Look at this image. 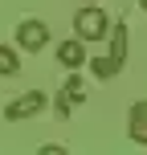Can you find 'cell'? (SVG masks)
<instances>
[{
	"mask_svg": "<svg viewBox=\"0 0 147 155\" xmlns=\"http://www.w3.org/2000/svg\"><path fill=\"white\" fill-rule=\"evenodd\" d=\"M110 61L123 70V61H127V25H115L110 29Z\"/></svg>",
	"mask_w": 147,
	"mask_h": 155,
	"instance_id": "obj_6",
	"label": "cell"
},
{
	"mask_svg": "<svg viewBox=\"0 0 147 155\" xmlns=\"http://www.w3.org/2000/svg\"><path fill=\"white\" fill-rule=\"evenodd\" d=\"M62 98H65V102H78V98H82V78H78V74L70 78V82H65V90H62Z\"/></svg>",
	"mask_w": 147,
	"mask_h": 155,
	"instance_id": "obj_9",
	"label": "cell"
},
{
	"mask_svg": "<svg viewBox=\"0 0 147 155\" xmlns=\"http://www.w3.org/2000/svg\"><path fill=\"white\" fill-rule=\"evenodd\" d=\"M21 74V57H16V49L0 45V78H16Z\"/></svg>",
	"mask_w": 147,
	"mask_h": 155,
	"instance_id": "obj_7",
	"label": "cell"
},
{
	"mask_svg": "<svg viewBox=\"0 0 147 155\" xmlns=\"http://www.w3.org/2000/svg\"><path fill=\"white\" fill-rule=\"evenodd\" d=\"M127 131H131V139L139 143V147H147V98L131 106V123H127Z\"/></svg>",
	"mask_w": 147,
	"mask_h": 155,
	"instance_id": "obj_4",
	"label": "cell"
},
{
	"mask_svg": "<svg viewBox=\"0 0 147 155\" xmlns=\"http://www.w3.org/2000/svg\"><path fill=\"white\" fill-rule=\"evenodd\" d=\"M57 61H62L65 70H78V65L86 61V45H82V37H78V41H62V49H57Z\"/></svg>",
	"mask_w": 147,
	"mask_h": 155,
	"instance_id": "obj_5",
	"label": "cell"
},
{
	"mask_svg": "<svg viewBox=\"0 0 147 155\" xmlns=\"http://www.w3.org/2000/svg\"><path fill=\"white\" fill-rule=\"evenodd\" d=\"M74 29L82 41H102L106 37V8H82L74 16Z\"/></svg>",
	"mask_w": 147,
	"mask_h": 155,
	"instance_id": "obj_1",
	"label": "cell"
},
{
	"mask_svg": "<svg viewBox=\"0 0 147 155\" xmlns=\"http://www.w3.org/2000/svg\"><path fill=\"white\" fill-rule=\"evenodd\" d=\"M49 106V98L41 90H29V94H21L16 102H8L4 106V118L8 123H21V118H33V114H41V110Z\"/></svg>",
	"mask_w": 147,
	"mask_h": 155,
	"instance_id": "obj_2",
	"label": "cell"
},
{
	"mask_svg": "<svg viewBox=\"0 0 147 155\" xmlns=\"http://www.w3.org/2000/svg\"><path fill=\"white\" fill-rule=\"evenodd\" d=\"M139 8H147V0H139Z\"/></svg>",
	"mask_w": 147,
	"mask_h": 155,
	"instance_id": "obj_10",
	"label": "cell"
},
{
	"mask_svg": "<svg viewBox=\"0 0 147 155\" xmlns=\"http://www.w3.org/2000/svg\"><path fill=\"white\" fill-rule=\"evenodd\" d=\"M16 45H21L25 53H41V49L49 45V25H45V21H21V29H16Z\"/></svg>",
	"mask_w": 147,
	"mask_h": 155,
	"instance_id": "obj_3",
	"label": "cell"
},
{
	"mask_svg": "<svg viewBox=\"0 0 147 155\" xmlns=\"http://www.w3.org/2000/svg\"><path fill=\"white\" fill-rule=\"evenodd\" d=\"M90 70H94V74H98V78H102V82H106V78H115V74H119V65H115V61H110V57H94V61H90Z\"/></svg>",
	"mask_w": 147,
	"mask_h": 155,
	"instance_id": "obj_8",
	"label": "cell"
}]
</instances>
